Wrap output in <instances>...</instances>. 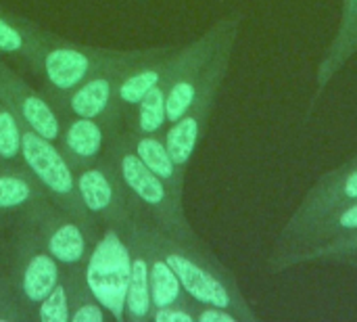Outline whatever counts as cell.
<instances>
[{
	"label": "cell",
	"mask_w": 357,
	"mask_h": 322,
	"mask_svg": "<svg viewBox=\"0 0 357 322\" xmlns=\"http://www.w3.org/2000/svg\"><path fill=\"white\" fill-rule=\"evenodd\" d=\"M136 218L149 237V241L159 249L165 262L176 272L184 293L203 306H218L234 312L241 322H257V314L245 300L234 275L203 245V241L186 243L165 230H161L142 210L134 205Z\"/></svg>",
	"instance_id": "6da1fadb"
},
{
	"label": "cell",
	"mask_w": 357,
	"mask_h": 322,
	"mask_svg": "<svg viewBox=\"0 0 357 322\" xmlns=\"http://www.w3.org/2000/svg\"><path fill=\"white\" fill-rule=\"evenodd\" d=\"M107 153L121 178V184L138 210H142L167 235L186 243L201 241L186 220L182 199H178L169 186L136 157L128 138V130L113 132L107 145Z\"/></svg>",
	"instance_id": "7a4b0ae2"
},
{
	"label": "cell",
	"mask_w": 357,
	"mask_h": 322,
	"mask_svg": "<svg viewBox=\"0 0 357 322\" xmlns=\"http://www.w3.org/2000/svg\"><path fill=\"white\" fill-rule=\"evenodd\" d=\"M0 272L33 321L36 306L63 277L59 262L46 251L33 224L23 216L0 233Z\"/></svg>",
	"instance_id": "3957f363"
},
{
	"label": "cell",
	"mask_w": 357,
	"mask_h": 322,
	"mask_svg": "<svg viewBox=\"0 0 357 322\" xmlns=\"http://www.w3.org/2000/svg\"><path fill=\"white\" fill-rule=\"evenodd\" d=\"M146 52L142 50H115V48H98L86 46L61 36H54L46 29L44 44L38 54L36 71L42 75L44 94L48 101L61 98L82 86L86 80L96 75L98 71L138 59Z\"/></svg>",
	"instance_id": "277c9868"
},
{
	"label": "cell",
	"mask_w": 357,
	"mask_h": 322,
	"mask_svg": "<svg viewBox=\"0 0 357 322\" xmlns=\"http://www.w3.org/2000/svg\"><path fill=\"white\" fill-rule=\"evenodd\" d=\"M21 163L36 178L46 197L67 214H71L92 239H98V224L84 210L77 186H75V170L61 153L56 142L44 138L31 128L23 126L21 132Z\"/></svg>",
	"instance_id": "5b68a950"
},
{
	"label": "cell",
	"mask_w": 357,
	"mask_h": 322,
	"mask_svg": "<svg viewBox=\"0 0 357 322\" xmlns=\"http://www.w3.org/2000/svg\"><path fill=\"white\" fill-rule=\"evenodd\" d=\"M236 34H230L222 44L220 48L215 50V54L211 57L207 69H205V75H203V82L190 103V107L184 111L182 117H178L176 122L167 124L165 132H163V140L167 145V151L172 153L174 161L186 172L203 134H205V128H207V119L213 111V103H215V96L220 92V86L228 73V65H230V59H232V48H234V42H236Z\"/></svg>",
	"instance_id": "8992f818"
},
{
	"label": "cell",
	"mask_w": 357,
	"mask_h": 322,
	"mask_svg": "<svg viewBox=\"0 0 357 322\" xmlns=\"http://www.w3.org/2000/svg\"><path fill=\"white\" fill-rule=\"evenodd\" d=\"M354 201H357V155L354 159L345 161L343 166L326 172L307 191L301 205L297 207V212L291 216L284 230L280 233L272 260L287 256L299 243V239L310 228H314L324 216Z\"/></svg>",
	"instance_id": "52a82bcc"
},
{
	"label": "cell",
	"mask_w": 357,
	"mask_h": 322,
	"mask_svg": "<svg viewBox=\"0 0 357 322\" xmlns=\"http://www.w3.org/2000/svg\"><path fill=\"white\" fill-rule=\"evenodd\" d=\"M84 281L96 300L111 312L113 321L123 322V295L128 283V245L119 226H107L102 239L94 241L84 264Z\"/></svg>",
	"instance_id": "ba28073f"
},
{
	"label": "cell",
	"mask_w": 357,
	"mask_h": 322,
	"mask_svg": "<svg viewBox=\"0 0 357 322\" xmlns=\"http://www.w3.org/2000/svg\"><path fill=\"white\" fill-rule=\"evenodd\" d=\"M25 218L33 224L46 251L59 262L63 270L84 268L96 239L65 210L56 207L48 197L38 201Z\"/></svg>",
	"instance_id": "9c48e42d"
},
{
	"label": "cell",
	"mask_w": 357,
	"mask_h": 322,
	"mask_svg": "<svg viewBox=\"0 0 357 322\" xmlns=\"http://www.w3.org/2000/svg\"><path fill=\"white\" fill-rule=\"evenodd\" d=\"M75 186L84 210L96 224L121 226L132 216L134 201L107 151L98 161L75 170Z\"/></svg>",
	"instance_id": "30bf717a"
},
{
	"label": "cell",
	"mask_w": 357,
	"mask_h": 322,
	"mask_svg": "<svg viewBox=\"0 0 357 322\" xmlns=\"http://www.w3.org/2000/svg\"><path fill=\"white\" fill-rule=\"evenodd\" d=\"M153 52H155V48H146V52L142 57H138V59L111 65V67L98 71L96 75H92L90 80H86L82 86H77L69 94H65L61 98H54L50 103L54 105V109L61 115L96 117V119H105L111 126L119 128V119L123 115L117 109V86H119L123 73L130 67H134L142 59L151 57Z\"/></svg>",
	"instance_id": "8fae6325"
},
{
	"label": "cell",
	"mask_w": 357,
	"mask_h": 322,
	"mask_svg": "<svg viewBox=\"0 0 357 322\" xmlns=\"http://www.w3.org/2000/svg\"><path fill=\"white\" fill-rule=\"evenodd\" d=\"M0 98L15 111L23 126L56 142L63 117L44 92L31 88L17 71H13L0 57Z\"/></svg>",
	"instance_id": "7c38bea8"
},
{
	"label": "cell",
	"mask_w": 357,
	"mask_h": 322,
	"mask_svg": "<svg viewBox=\"0 0 357 322\" xmlns=\"http://www.w3.org/2000/svg\"><path fill=\"white\" fill-rule=\"evenodd\" d=\"M119 228L128 245V283L123 295V322H149L153 312L149 254L132 216Z\"/></svg>",
	"instance_id": "4fadbf2b"
},
{
	"label": "cell",
	"mask_w": 357,
	"mask_h": 322,
	"mask_svg": "<svg viewBox=\"0 0 357 322\" xmlns=\"http://www.w3.org/2000/svg\"><path fill=\"white\" fill-rule=\"evenodd\" d=\"M61 134L56 147L67 157L73 170L86 168L98 161L109 145L117 126H111L105 119L96 117H79V115H61Z\"/></svg>",
	"instance_id": "5bb4252c"
},
{
	"label": "cell",
	"mask_w": 357,
	"mask_h": 322,
	"mask_svg": "<svg viewBox=\"0 0 357 322\" xmlns=\"http://www.w3.org/2000/svg\"><path fill=\"white\" fill-rule=\"evenodd\" d=\"M174 52L176 46H159L151 57L142 59L123 73L117 86V109L121 111V115H128L149 90H153L159 84L165 86Z\"/></svg>",
	"instance_id": "9a60e30c"
},
{
	"label": "cell",
	"mask_w": 357,
	"mask_h": 322,
	"mask_svg": "<svg viewBox=\"0 0 357 322\" xmlns=\"http://www.w3.org/2000/svg\"><path fill=\"white\" fill-rule=\"evenodd\" d=\"M46 193L23 163H0V230L23 218Z\"/></svg>",
	"instance_id": "2e32d148"
},
{
	"label": "cell",
	"mask_w": 357,
	"mask_h": 322,
	"mask_svg": "<svg viewBox=\"0 0 357 322\" xmlns=\"http://www.w3.org/2000/svg\"><path fill=\"white\" fill-rule=\"evenodd\" d=\"M354 233H357V201L347 203V205L335 210L333 214L324 216L314 228H310V230L299 239V243H297L287 256H282V258H278V260H272L270 266H272L274 272H282V270H287V268L293 266V260H295L299 254H303V251H307V249H312V247H318V245H322V243H328V241H333V239L349 237V235H354Z\"/></svg>",
	"instance_id": "e0dca14e"
},
{
	"label": "cell",
	"mask_w": 357,
	"mask_h": 322,
	"mask_svg": "<svg viewBox=\"0 0 357 322\" xmlns=\"http://www.w3.org/2000/svg\"><path fill=\"white\" fill-rule=\"evenodd\" d=\"M128 138H130V145H132L136 157L155 176H159L178 199H182V195H184V174L186 172L174 161V157L167 151V145L163 140V134H140V132L128 130Z\"/></svg>",
	"instance_id": "ac0fdd59"
},
{
	"label": "cell",
	"mask_w": 357,
	"mask_h": 322,
	"mask_svg": "<svg viewBox=\"0 0 357 322\" xmlns=\"http://www.w3.org/2000/svg\"><path fill=\"white\" fill-rule=\"evenodd\" d=\"M357 52V0H343L339 29L326 48L322 63L318 67V92H322L328 82L347 65Z\"/></svg>",
	"instance_id": "d6986e66"
},
{
	"label": "cell",
	"mask_w": 357,
	"mask_h": 322,
	"mask_svg": "<svg viewBox=\"0 0 357 322\" xmlns=\"http://www.w3.org/2000/svg\"><path fill=\"white\" fill-rule=\"evenodd\" d=\"M44 36L46 29L0 6V54L19 57L36 71Z\"/></svg>",
	"instance_id": "ffe728a7"
},
{
	"label": "cell",
	"mask_w": 357,
	"mask_h": 322,
	"mask_svg": "<svg viewBox=\"0 0 357 322\" xmlns=\"http://www.w3.org/2000/svg\"><path fill=\"white\" fill-rule=\"evenodd\" d=\"M132 220L140 233V239L146 247V254H149V270H151V302H153V308H163V306H172L184 298H188L176 277V272L172 270V266L165 262V258L159 254V249L149 241V237L144 235L138 218H136V212L132 207Z\"/></svg>",
	"instance_id": "44dd1931"
},
{
	"label": "cell",
	"mask_w": 357,
	"mask_h": 322,
	"mask_svg": "<svg viewBox=\"0 0 357 322\" xmlns=\"http://www.w3.org/2000/svg\"><path fill=\"white\" fill-rule=\"evenodd\" d=\"M69 279V322L113 321L111 312L96 300L84 281V268L65 270Z\"/></svg>",
	"instance_id": "7402d4cb"
},
{
	"label": "cell",
	"mask_w": 357,
	"mask_h": 322,
	"mask_svg": "<svg viewBox=\"0 0 357 322\" xmlns=\"http://www.w3.org/2000/svg\"><path fill=\"white\" fill-rule=\"evenodd\" d=\"M134 113V122L130 124L132 132L140 134H163L167 128V109H165V86L159 84L149 90L138 105L130 111Z\"/></svg>",
	"instance_id": "603a6c76"
},
{
	"label": "cell",
	"mask_w": 357,
	"mask_h": 322,
	"mask_svg": "<svg viewBox=\"0 0 357 322\" xmlns=\"http://www.w3.org/2000/svg\"><path fill=\"white\" fill-rule=\"evenodd\" d=\"M23 122L0 98V163H21Z\"/></svg>",
	"instance_id": "cb8c5ba5"
},
{
	"label": "cell",
	"mask_w": 357,
	"mask_h": 322,
	"mask_svg": "<svg viewBox=\"0 0 357 322\" xmlns=\"http://www.w3.org/2000/svg\"><path fill=\"white\" fill-rule=\"evenodd\" d=\"M36 322H69V279L63 270L61 281L54 289L36 306L33 310Z\"/></svg>",
	"instance_id": "d4e9b609"
},
{
	"label": "cell",
	"mask_w": 357,
	"mask_h": 322,
	"mask_svg": "<svg viewBox=\"0 0 357 322\" xmlns=\"http://www.w3.org/2000/svg\"><path fill=\"white\" fill-rule=\"evenodd\" d=\"M357 256V233L349 237L333 239L328 243H322L318 247H312L303 254H299L293 260V266L303 264V262H316V260H328V262H343L345 258Z\"/></svg>",
	"instance_id": "484cf974"
},
{
	"label": "cell",
	"mask_w": 357,
	"mask_h": 322,
	"mask_svg": "<svg viewBox=\"0 0 357 322\" xmlns=\"http://www.w3.org/2000/svg\"><path fill=\"white\" fill-rule=\"evenodd\" d=\"M153 322H197V302L190 298H184L172 306L153 308L151 312Z\"/></svg>",
	"instance_id": "4316f807"
},
{
	"label": "cell",
	"mask_w": 357,
	"mask_h": 322,
	"mask_svg": "<svg viewBox=\"0 0 357 322\" xmlns=\"http://www.w3.org/2000/svg\"><path fill=\"white\" fill-rule=\"evenodd\" d=\"M197 322H241V319L226 308L197 304Z\"/></svg>",
	"instance_id": "83f0119b"
},
{
	"label": "cell",
	"mask_w": 357,
	"mask_h": 322,
	"mask_svg": "<svg viewBox=\"0 0 357 322\" xmlns=\"http://www.w3.org/2000/svg\"><path fill=\"white\" fill-rule=\"evenodd\" d=\"M343 262H345V264H349V266H354V268H356V270H357V256H351V258H345Z\"/></svg>",
	"instance_id": "f1b7e54d"
},
{
	"label": "cell",
	"mask_w": 357,
	"mask_h": 322,
	"mask_svg": "<svg viewBox=\"0 0 357 322\" xmlns=\"http://www.w3.org/2000/svg\"><path fill=\"white\" fill-rule=\"evenodd\" d=\"M0 233H2V230H0Z\"/></svg>",
	"instance_id": "f546056e"
}]
</instances>
